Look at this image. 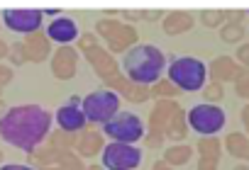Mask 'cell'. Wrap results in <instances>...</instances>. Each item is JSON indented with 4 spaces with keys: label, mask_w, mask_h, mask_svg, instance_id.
Wrapping results in <instances>:
<instances>
[{
    "label": "cell",
    "mask_w": 249,
    "mask_h": 170,
    "mask_svg": "<svg viewBox=\"0 0 249 170\" xmlns=\"http://www.w3.org/2000/svg\"><path fill=\"white\" fill-rule=\"evenodd\" d=\"M3 20L13 32H32L39 27L42 13L39 10H5Z\"/></svg>",
    "instance_id": "obj_8"
},
{
    "label": "cell",
    "mask_w": 249,
    "mask_h": 170,
    "mask_svg": "<svg viewBox=\"0 0 249 170\" xmlns=\"http://www.w3.org/2000/svg\"><path fill=\"white\" fill-rule=\"evenodd\" d=\"M205 63L193 59V56H181V59H174L171 66H169V78L186 93H196L205 85Z\"/></svg>",
    "instance_id": "obj_3"
},
{
    "label": "cell",
    "mask_w": 249,
    "mask_h": 170,
    "mask_svg": "<svg viewBox=\"0 0 249 170\" xmlns=\"http://www.w3.org/2000/svg\"><path fill=\"white\" fill-rule=\"evenodd\" d=\"M140 163H142V153L132 143H110L103 151V165L107 170H132Z\"/></svg>",
    "instance_id": "obj_7"
},
{
    "label": "cell",
    "mask_w": 249,
    "mask_h": 170,
    "mask_svg": "<svg viewBox=\"0 0 249 170\" xmlns=\"http://www.w3.org/2000/svg\"><path fill=\"white\" fill-rule=\"evenodd\" d=\"M47 34H49V39H54V42H59V44H69V42L76 39L78 27H76V22L69 20V17H56V20L47 27Z\"/></svg>",
    "instance_id": "obj_9"
},
{
    "label": "cell",
    "mask_w": 249,
    "mask_h": 170,
    "mask_svg": "<svg viewBox=\"0 0 249 170\" xmlns=\"http://www.w3.org/2000/svg\"><path fill=\"white\" fill-rule=\"evenodd\" d=\"M117 107H120V97L112 90H95V93L86 95L83 105H81L86 119L88 122H98V124L110 122L117 114Z\"/></svg>",
    "instance_id": "obj_4"
},
{
    "label": "cell",
    "mask_w": 249,
    "mask_h": 170,
    "mask_svg": "<svg viewBox=\"0 0 249 170\" xmlns=\"http://www.w3.org/2000/svg\"><path fill=\"white\" fill-rule=\"evenodd\" d=\"M52 114L42 107H15L0 119V134L3 139L22 151H32L42 136L49 131Z\"/></svg>",
    "instance_id": "obj_1"
},
{
    "label": "cell",
    "mask_w": 249,
    "mask_h": 170,
    "mask_svg": "<svg viewBox=\"0 0 249 170\" xmlns=\"http://www.w3.org/2000/svg\"><path fill=\"white\" fill-rule=\"evenodd\" d=\"M103 131L115 139V143H135L144 134V124L137 114L132 112H117L110 122L103 124Z\"/></svg>",
    "instance_id": "obj_5"
},
{
    "label": "cell",
    "mask_w": 249,
    "mask_h": 170,
    "mask_svg": "<svg viewBox=\"0 0 249 170\" xmlns=\"http://www.w3.org/2000/svg\"><path fill=\"white\" fill-rule=\"evenodd\" d=\"M227 117H225V109L217 107V105H196L191 112H188V124L191 129H196L198 134H217L222 126H225Z\"/></svg>",
    "instance_id": "obj_6"
},
{
    "label": "cell",
    "mask_w": 249,
    "mask_h": 170,
    "mask_svg": "<svg viewBox=\"0 0 249 170\" xmlns=\"http://www.w3.org/2000/svg\"><path fill=\"white\" fill-rule=\"evenodd\" d=\"M56 119H59V126H64L66 131H78V129H83L86 126V114H83V109L78 107V105H66V107H61L59 112H56Z\"/></svg>",
    "instance_id": "obj_10"
},
{
    "label": "cell",
    "mask_w": 249,
    "mask_h": 170,
    "mask_svg": "<svg viewBox=\"0 0 249 170\" xmlns=\"http://www.w3.org/2000/svg\"><path fill=\"white\" fill-rule=\"evenodd\" d=\"M0 170H35V168H30V165H3Z\"/></svg>",
    "instance_id": "obj_11"
},
{
    "label": "cell",
    "mask_w": 249,
    "mask_h": 170,
    "mask_svg": "<svg viewBox=\"0 0 249 170\" xmlns=\"http://www.w3.org/2000/svg\"><path fill=\"white\" fill-rule=\"evenodd\" d=\"M164 66H166L164 51L152 44H137L122 56V71L127 73V78L144 85L159 80V76L164 73Z\"/></svg>",
    "instance_id": "obj_2"
}]
</instances>
